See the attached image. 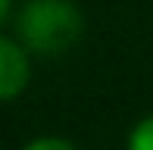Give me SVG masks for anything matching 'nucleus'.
<instances>
[{
	"label": "nucleus",
	"mask_w": 153,
	"mask_h": 150,
	"mask_svg": "<svg viewBox=\"0 0 153 150\" xmlns=\"http://www.w3.org/2000/svg\"><path fill=\"white\" fill-rule=\"evenodd\" d=\"M0 19H3V22L13 19V0H0Z\"/></svg>",
	"instance_id": "5"
},
{
	"label": "nucleus",
	"mask_w": 153,
	"mask_h": 150,
	"mask_svg": "<svg viewBox=\"0 0 153 150\" xmlns=\"http://www.w3.org/2000/svg\"><path fill=\"white\" fill-rule=\"evenodd\" d=\"M19 150H78V147L66 138H56V134H41V138H31L28 144H22Z\"/></svg>",
	"instance_id": "4"
},
{
	"label": "nucleus",
	"mask_w": 153,
	"mask_h": 150,
	"mask_svg": "<svg viewBox=\"0 0 153 150\" xmlns=\"http://www.w3.org/2000/svg\"><path fill=\"white\" fill-rule=\"evenodd\" d=\"M125 150H153V113L131 125L128 138H125Z\"/></svg>",
	"instance_id": "3"
},
{
	"label": "nucleus",
	"mask_w": 153,
	"mask_h": 150,
	"mask_svg": "<svg viewBox=\"0 0 153 150\" xmlns=\"http://www.w3.org/2000/svg\"><path fill=\"white\" fill-rule=\"evenodd\" d=\"M13 38L34 56H62L85 35L75 0H25L13 13Z\"/></svg>",
	"instance_id": "1"
},
{
	"label": "nucleus",
	"mask_w": 153,
	"mask_h": 150,
	"mask_svg": "<svg viewBox=\"0 0 153 150\" xmlns=\"http://www.w3.org/2000/svg\"><path fill=\"white\" fill-rule=\"evenodd\" d=\"M28 56L31 53L13 35L0 38V97L6 103H13L31 81V59Z\"/></svg>",
	"instance_id": "2"
}]
</instances>
